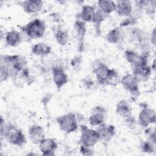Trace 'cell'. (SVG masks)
Segmentation results:
<instances>
[{
  "mask_svg": "<svg viewBox=\"0 0 156 156\" xmlns=\"http://www.w3.org/2000/svg\"><path fill=\"white\" fill-rule=\"evenodd\" d=\"M1 136L10 144L21 147L27 142L23 132L12 123H5L2 116L1 118Z\"/></svg>",
  "mask_w": 156,
  "mask_h": 156,
  "instance_id": "obj_1",
  "label": "cell"
},
{
  "mask_svg": "<svg viewBox=\"0 0 156 156\" xmlns=\"http://www.w3.org/2000/svg\"><path fill=\"white\" fill-rule=\"evenodd\" d=\"M0 68L5 69L9 72L10 77L13 78L27 68V61L20 55H1Z\"/></svg>",
  "mask_w": 156,
  "mask_h": 156,
  "instance_id": "obj_2",
  "label": "cell"
},
{
  "mask_svg": "<svg viewBox=\"0 0 156 156\" xmlns=\"http://www.w3.org/2000/svg\"><path fill=\"white\" fill-rule=\"evenodd\" d=\"M46 28V24L43 20L35 18L23 26L21 31L29 39H38L44 35Z\"/></svg>",
  "mask_w": 156,
  "mask_h": 156,
  "instance_id": "obj_3",
  "label": "cell"
},
{
  "mask_svg": "<svg viewBox=\"0 0 156 156\" xmlns=\"http://www.w3.org/2000/svg\"><path fill=\"white\" fill-rule=\"evenodd\" d=\"M56 121L60 129L66 134L76 132L78 129L79 121L76 113L69 112L58 116Z\"/></svg>",
  "mask_w": 156,
  "mask_h": 156,
  "instance_id": "obj_4",
  "label": "cell"
},
{
  "mask_svg": "<svg viewBox=\"0 0 156 156\" xmlns=\"http://www.w3.org/2000/svg\"><path fill=\"white\" fill-rule=\"evenodd\" d=\"M80 144L88 147H94L99 140V135L96 129L89 128L86 125L82 124L80 127Z\"/></svg>",
  "mask_w": 156,
  "mask_h": 156,
  "instance_id": "obj_5",
  "label": "cell"
},
{
  "mask_svg": "<svg viewBox=\"0 0 156 156\" xmlns=\"http://www.w3.org/2000/svg\"><path fill=\"white\" fill-rule=\"evenodd\" d=\"M155 119L156 115L155 110L147 106H143L138 115L137 122L140 127L147 128L151 124L155 122Z\"/></svg>",
  "mask_w": 156,
  "mask_h": 156,
  "instance_id": "obj_6",
  "label": "cell"
},
{
  "mask_svg": "<svg viewBox=\"0 0 156 156\" xmlns=\"http://www.w3.org/2000/svg\"><path fill=\"white\" fill-rule=\"evenodd\" d=\"M138 83L134 76L130 73L124 75L121 80L122 87L134 97H138L140 95Z\"/></svg>",
  "mask_w": 156,
  "mask_h": 156,
  "instance_id": "obj_7",
  "label": "cell"
},
{
  "mask_svg": "<svg viewBox=\"0 0 156 156\" xmlns=\"http://www.w3.org/2000/svg\"><path fill=\"white\" fill-rule=\"evenodd\" d=\"M110 68L99 60H95L93 63L92 71L94 74L97 83L101 85H105V80Z\"/></svg>",
  "mask_w": 156,
  "mask_h": 156,
  "instance_id": "obj_8",
  "label": "cell"
},
{
  "mask_svg": "<svg viewBox=\"0 0 156 156\" xmlns=\"http://www.w3.org/2000/svg\"><path fill=\"white\" fill-rule=\"evenodd\" d=\"M107 110L104 107L102 106H96L92 109L88 118L89 124L93 127H98L105 122Z\"/></svg>",
  "mask_w": 156,
  "mask_h": 156,
  "instance_id": "obj_9",
  "label": "cell"
},
{
  "mask_svg": "<svg viewBox=\"0 0 156 156\" xmlns=\"http://www.w3.org/2000/svg\"><path fill=\"white\" fill-rule=\"evenodd\" d=\"M99 140L104 143H108L115 135V127L112 124H107L105 122L98 126L96 129Z\"/></svg>",
  "mask_w": 156,
  "mask_h": 156,
  "instance_id": "obj_10",
  "label": "cell"
},
{
  "mask_svg": "<svg viewBox=\"0 0 156 156\" xmlns=\"http://www.w3.org/2000/svg\"><path fill=\"white\" fill-rule=\"evenodd\" d=\"M57 147L56 141L51 138H44L38 144L39 150L44 156L55 155Z\"/></svg>",
  "mask_w": 156,
  "mask_h": 156,
  "instance_id": "obj_11",
  "label": "cell"
},
{
  "mask_svg": "<svg viewBox=\"0 0 156 156\" xmlns=\"http://www.w3.org/2000/svg\"><path fill=\"white\" fill-rule=\"evenodd\" d=\"M23 11L29 15H34L40 12L43 6L41 0H26L20 2Z\"/></svg>",
  "mask_w": 156,
  "mask_h": 156,
  "instance_id": "obj_12",
  "label": "cell"
},
{
  "mask_svg": "<svg viewBox=\"0 0 156 156\" xmlns=\"http://www.w3.org/2000/svg\"><path fill=\"white\" fill-rule=\"evenodd\" d=\"M53 82L58 90L65 85L68 82V76L65 71L64 68H51Z\"/></svg>",
  "mask_w": 156,
  "mask_h": 156,
  "instance_id": "obj_13",
  "label": "cell"
},
{
  "mask_svg": "<svg viewBox=\"0 0 156 156\" xmlns=\"http://www.w3.org/2000/svg\"><path fill=\"white\" fill-rule=\"evenodd\" d=\"M74 29L75 35L79 43V49L82 51L83 48V41L87 32L86 23L80 20H76L74 24Z\"/></svg>",
  "mask_w": 156,
  "mask_h": 156,
  "instance_id": "obj_14",
  "label": "cell"
},
{
  "mask_svg": "<svg viewBox=\"0 0 156 156\" xmlns=\"http://www.w3.org/2000/svg\"><path fill=\"white\" fill-rule=\"evenodd\" d=\"M29 137L35 144H38L45 138V133L43 127L38 124L32 125L28 130Z\"/></svg>",
  "mask_w": 156,
  "mask_h": 156,
  "instance_id": "obj_15",
  "label": "cell"
},
{
  "mask_svg": "<svg viewBox=\"0 0 156 156\" xmlns=\"http://www.w3.org/2000/svg\"><path fill=\"white\" fill-rule=\"evenodd\" d=\"M133 10L132 2L130 1H118L116 2V12L120 16L129 17Z\"/></svg>",
  "mask_w": 156,
  "mask_h": 156,
  "instance_id": "obj_16",
  "label": "cell"
},
{
  "mask_svg": "<svg viewBox=\"0 0 156 156\" xmlns=\"http://www.w3.org/2000/svg\"><path fill=\"white\" fill-rule=\"evenodd\" d=\"M152 73L151 66L146 65L132 69V74L138 82H145L147 81Z\"/></svg>",
  "mask_w": 156,
  "mask_h": 156,
  "instance_id": "obj_17",
  "label": "cell"
},
{
  "mask_svg": "<svg viewBox=\"0 0 156 156\" xmlns=\"http://www.w3.org/2000/svg\"><path fill=\"white\" fill-rule=\"evenodd\" d=\"M5 41L7 45L12 47L16 46L23 41L22 33L15 29H11L6 32L5 35Z\"/></svg>",
  "mask_w": 156,
  "mask_h": 156,
  "instance_id": "obj_18",
  "label": "cell"
},
{
  "mask_svg": "<svg viewBox=\"0 0 156 156\" xmlns=\"http://www.w3.org/2000/svg\"><path fill=\"white\" fill-rule=\"evenodd\" d=\"M124 34L121 27H116L111 29L105 35V40L111 44H118L124 38Z\"/></svg>",
  "mask_w": 156,
  "mask_h": 156,
  "instance_id": "obj_19",
  "label": "cell"
},
{
  "mask_svg": "<svg viewBox=\"0 0 156 156\" xmlns=\"http://www.w3.org/2000/svg\"><path fill=\"white\" fill-rule=\"evenodd\" d=\"M95 8L93 5H84L82 7L81 10L77 14V20H80L85 23L91 22L93 18Z\"/></svg>",
  "mask_w": 156,
  "mask_h": 156,
  "instance_id": "obj_20",
  "label": "cell"
},
{
  "mask_svg": "<svg viewBox=\"0 0 156 156\" xmlns=\"http://www.w3.org/2000/svg\"><path fill=\"white\" fill-rule=\"evenodd\" d=\"M51 47L46 43L40 42L34 44L31 48L32 53L37 56H47L51 54Z\"/></svg>",
  "mask_w": 156,
  "mask_h": 156,
  "instance_id": "obj_21",
  "label": "cell"
},
{
  "mask_svg": "<svg viewBox=\"0 0 156 156\" xmlns=\"http://www.w3.org/2000/svg\"><path fill=\"white\" fill-rule=\"evenodd\" d=\"M107 15L102 12L101 9H99V8L96 9L91 22L94 25L97 35L101 34V24L103 21L107 18Z\"/></svg>",
  "mask_w": 156,
  "mask_h": 156,
  "instance_id": "obj_22",
  "label": "cell"
},
{
  "mask_svg": "<svg viewBox=\"0 0 156 156\" xmlns=\"http://www.w3.org/2000/svg\"><path fill=\"white\" fill-rule=\"evenodd\" d=\"M132 107L126 100H121L118 102L116 107V113L120 116L123 118H127L132 115Z\"/></svg>",
  "mask_w": 156,
  "mask_h": 156,
  "instance_id": "obj_23",
  "label": "cell"
},
{
  "mask_svg": "<svg viewBox=\"0 0 156 156\" xmlns=\"http://www.w3.org/2000/svg\"><path fill=\"white\" fill-rule=\"evenodd\" d=\"M54 36L57 42L61 46H65L68 41L69 35L66 30L58 26L54 30Z\"/></svg>",
  "mask_w": 156,
  "mask_h": 156,
  "instance_id": "obj_24",
  "label": "cell"
},
{
  "mask_svg": "<svg viewBox=\"0 0 156 156\" xmlns=\"http://www.w3.org/2000/svg\"><path fill=\"white\" fill-rule=\"evenodd\" d=\"M98 8L107 15L116 10V2L110 0H100L98 1Z\"/></svg>",
  "mask_w": 156,
  "mask_h": 156,
  "instance_id": "obj_25",
  "label": "cell"
},
{
  "mask_svg": "<svg viewBox=\"0 0 156 156\" xmlns=\"http://www.w3.org/2000/svg\"><path fill=\"white\" fill-rule=\"evenodd\" d=\"M121 77L115 69H110L105 80V85L115 87L121 83Z\"/></svg>",
  "mask_w": 156,
  "mask_h": 156,
  "instance_id": "obj_26",
  "label": "cell"
},
{
  "mask_svg": "<svg viewBox=\"0 0 156 156\" xmlns=\"http://www.w3.org/2000/svg\"><path fill=\"white\" fill-rule=\"evenodd\" d=\"M156 1H147L146 5L144 8V10L146 13L148 15H154L155 13L156 9Z\"/></svg>",
  "mask_w": 156,
  "mask_h": 156,
  "instance_id": "obj_27",
  "label": "cell"
},
{
  "mask_svg": "<svg viewBox=\"0 0 156 156\" xmlns=\"http://www.w3.org/2000/svg\"><path fill=\"white\" fill-rule=\"evenodd\" d=\"M138 55V54L136 52H135L132 50H130V49L126 50L124 53V56L126 60H127V62L129 64L131 63L134 60V59L137 57Z\"/></svg>",
  "mask_w": 156,
  "mask_h": 156,
  "instance_id": "obj_28",
  "label": "cell"
},
{
  "mask_svg": "<svg viewBox=\"0 0 156 156\" xmlns=\"http://www.w3.org/2000/svg\"><path fill=\"white\" fill-rule=\"evenodd\" d=\"M136 23H137V20H136L135 19H134L133 18L130 16L129 17H126L119 24V27H121V28L124 27H128V26L135 25Z\"/></svg>",
  "mask_w": 156,
  "mask_h": 156,
  "instance_id": "obj_29",
  "label": "cell"
},
{
  "mask_svg": "<svg viewBox=\"0 0 156 156\" xmlns=\"http://www.w3.org/2000/svg\"><path fill=\"white\" fill-rule=\"evenodd\" d=\"M124 121L126 124V125L131 129H134L135 128L136 126L138 124V122L136 120V119L134 118V116H133L132 115H130L127 118H124Z\"/></svg>",
  "mask_w": 156,
  "mask_h": 156,
  "instance_id": "obj_30",
  "label": "cell"
},
{
  "mask_svg": "<svg viewBox=\"0 0 156 156\" xmlns=\"http://www.w3.org/2000/svg\"><path fill=\"white\" fill-rule=\"evenodd\" d=\"M80 152L82 155L86 156L93 155L94 154V151L92 149V147H88L82 144H80Z\"/></svg>",
  "mask_w": 156,
  "mask_h": 156,
  "instance_id": "obj_31",
  "label": "cell"
},
{
  "mask_svg": "<svg viewBox=\"0 0 156 156\" xmlns=\"http://www.w3.org/2000/svg\"><path fill=\"white\" fill-rule=\"evenodd\" d=\"M82 57L80 55H76L72 59L71 64L74 69H78L82 63Z\"/></svg>",
  "mask_w": 156,
  "mask_h": 156,
  "instance_id": "obj_32",
  "label": "cell"
},
{
  "mask_svg": "<svg viewBox=\"0 0 156 156\" xmlns=\"http://www.w3.org/2000/svg\"><path fill=\"white\" fill-rule=\"evenodd\" d=\"M155 38H156L155 37V29L154 28L152 31L151 32V35L150 37V41L154 46H155V41H156Z\"/></svg>",
  "mask_w": 156,
  "mask_h": 156,
  "instance_id": "obj_33",
  "label": "cell"
}]
</instances>
